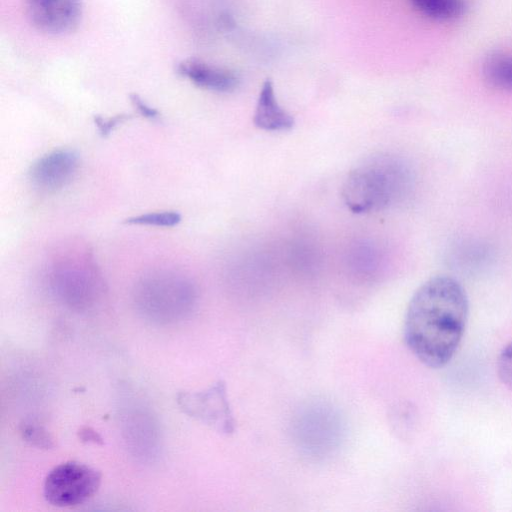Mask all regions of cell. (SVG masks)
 <instances>
[{
	"label": "cell",
	"mask_w": 512,
	"mask_h": 512,
	"mask_svg": "<svg viewBox=\"0 0 512 512\" xmlns=\"http://www.w3.org/2000/svg\"><path fill=\"white\" fill-rule=\"evenodd\" d=\"M469 314L464 287L450 275L433 276L411 297L404 318V339L415 357L430 368L453 358Z\"/></svg>",
	"instance_id": "6da1fadb"
},
{
	"label": "cell",
	"mask_w": 512,
	"mask_h": 512,
	"mask_svg": "<svg viewBox=\"0 0 512 512\" xmlns=\"http://www.w3.org/2000/svg\"><path fill=\"white\" fill-rule=\"evenodd\" d=\"M411 181V173L400 159L373 156L348 174L342 195L354 213L378 211L400 202L408 193Z\"/></svg>",
	"instance_id": "7a4b0ae2"
},
{
	"label": "cell",
	"mask_w": 512,
	"mask_h": 512,
	"mask_svg": "<svg viewBox=\"0 0 512 512\" xmlns=\"http://www.w3.org/2000/svg\"><path fill=\"white\" fill-rule=\"evenodd\" d=\"M134 298L145 316L158 322H170L191 311L196 290L184 275L164 270L144 276L136 285Z\"/></svg>",
	"instance_id": "3957f363"
},
{
	"label": "cell",
	"mask_w": 512,
	"mask_h": 512,
	"mask_svg": "<svg viewBox=\"0 0 512 512\" xmlns=\"http://www.w3.org/2000/svg\"><path fill=\"white\" fill-rule=\"evenodd\" d=\"M101 473L83 463L69 461L54 467L43 486L45 499L57 507L84 503L98 490Z\"/></svg>",
	"instance_id": "277c9868"
},
{
	"label": "cell",
	"mask_w": 512,
	"mask_h": 512,
	"mask_svg": "<svg viewBox=\"0 0 512 512\" xmlns=\"http://www.w3.org/2000/svg\"><path fill=\"white\" fill-rule=\"evenodd\" d=\"M177 403L185 414L194 419L223 432L232 430V417L222 383L201 392H181Z\"/></svg>",
	"instance_id": "5b68a950"
},
{
	"label": "cell",
	"mask_w": 512,
	"mask_h": 512,
	"mask_svg": "<svg viewBox=\"0 0 512 512\" xmlns=\"http://www.w3.org/2000/svg\"><path fill=\"white\" fill-rule=\"evenodd\" d=\"M25 4L32 24L48 34L70 33L81 21V0H25Z\"/></svg>",
	"instance_id": "8992f818"
},
{
	"label": "cell",
	"mask_w": 512,
	"mask_h": 512,
	"mask_svg": "<svg viewBox=\"0 0 512 512\" xmlns=\"http://www.w3.org/2000/svg\"><path fill=\"white\" fill-rule=\"evenodd\" d=\"M79 166L78 154L70 149H58L37 159L31 166L32 183L44 191L64 187L74 177Z\"/></svg>",
	"instance_id": "52a82bcc"
},
{
	"label": "cell",
	"mask_w": 512,
	"mask_h": 512,
	"mask_svg": "<svg viewBox=\"0 0 512 512\" xmlns=\"http://www.w3.org/2000/svg\"><path fill=\"white\" fill-rule=\"evenodd\" d=\"M177 71L196 86L213 92H232L240 82L234 71L198 59L181 61Z\"/></svg>",
	"instance_id": "ba28073f"
},
{
	"label": "cell",
	"mask_w": 512,
	"mask_h": 512,
	"mask_svg": "<svg viewBox=\"0 0 512 512\" xmlns=\"http://www.w3.org/2000/svg\"><path fill=\"white\" fill-rule=\"evenodd\" d=\"M53 282L55 288L71 302H84L93 292V274L86 265L79 266L75 262H63L54 269Z\"/></svg>",
	"instance_id": "9c48e42d"
},
{
	"label": "cell",
	"mask_w": 512,
	"mask_h": 512,
	"mask_svg": "<svg viewBox=\"0 0 512 512\" xmlns=\"http://www.w3.org/2000/svg\"><path fill=\"white\" fill-rule=\"evenodd\" d=\"M253 122L256 127L265 131H285L294 125V118L278 104L270 79L261 87Z\"/></svg>",
	"instance_id": "30bf717a"
},
{
	"label": "cell",
	"mask_w": 512,
	"mask_h": 512,
	"mask_svg": "<svg viewBox=\"0 0 512 512\" xmlns=\"http://www.w3.org/2000/svg\"><path fill=\"white\" fill-rule=\"evenodd\" d=\"M483 74L490 85L502 90H512V55L494 53L487 57Z\"/></svg>",
	"instance_id": "8fae6325"
},
{
	"label": "cell",
	"mask_w": 512,
	"mask_h": 512,
	"mask_svg": "<svg viewBox=\"0 0 512 512\" xmlns=\"http://www.w3.org/2000/svg\"><path fill=\"white\" fill-rule=\"evenodd\" d=\"M425 16L435 20H453L465 11L463 0H411Z\"/></svg>",
	"instance_id": "7c38bea8"
},
{
	"label": "cell",
	"mask_w": 512,
	"mask_h": 512,
	"mask_svg": "<svg viewBox=\"0 0 512 512\" xmlns=\"http://www.w3.org/2000/svg\"><path fill=\"white\" fill-rule=\"evenodd\" d=\"M181 215L176 211L146 213L126 219L128 224L173 227L180 223Z\"/></svg>",
	"instance_id": "4fadbf2b"
},
{
	"label": "cell",
	"mask_w": 512,
	"mask_h": 512,
	"mask_svg": "<svg viewBox=\"0 0 512 512\" xmlns=\"http://www.w3.org/2000/svg\"><path fill=\"white\" fill-rule=\"evenodd\" d=\"M496 370L500 381L512 390V341L500 351Z\"/></svg>",
	"instance_id": "5bb4252c"
},
{
	"label": "cell",
	"mask_w": 512,
	"mask_h": 512,
	"mask_svg": "<svg viewBox=\"0 0 512 512\" xmlns=\"http://www.w3.org/2000/svg\"><path fill=\"white\" fill-rule=\"evenodd\" d=\"M21 433L26 441L39 448L49 449L54 446L50 435L40 426L25 424Z\"/></svg>",
	"instance_id": "9a60e30c"
},
{
	"label": "cell",
	"mask_w": 512,
	"mask_h": 512,
	"mask_svg": "<svg viewBox=\"0 0 512 512\" xmlns=\"http://www.w3.org/2000/svg\"><path fill=\"white\" fill-rule=\"evenodd\" d=\"M129 117L126 115H118L113 118L104 119L100 116L94 118L95 124L97 125L102 136H107L110 132L120 123L127 120Z\"/></svg>",
	"instance_id": "2e32d148"
},
{
	"label": "cell",
	"mask_w": 512,
	"mask_h": 512,
	"mask_svg": "<svg viewBox=\"0 0 512 512\" xmlns=\"http://www.w3.org/2000/svg\"><path fill=\"white\" fill-rule=\"evenodd\" d=\"M130 99L139 113L145 118L155 120L159 118V112L146 104L137 94H132Z\"/></svg>",
	"instance_id": "e0dca14e"
},
{
	"label": "cell",
	"mask_w": 512,
	"mask_h": 512,
	"mask_svg": "<svg viewBox=\"0 0 512 512\" xmlns=\"http://www.w3.org/2000/svg\"><path fill=\"white\" fill-rule=\"evenodd\" d=\"M80 438L83 441H93V442H99L101 441L100 436L91 428L84 427L80 430Z\"/></svg>",
	"instance_id": "ac0fdd59"
}]
</instances>
